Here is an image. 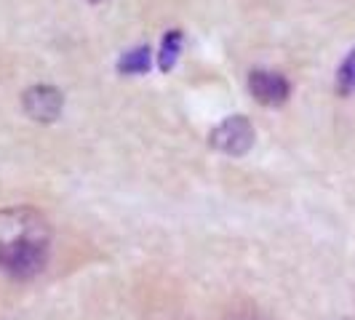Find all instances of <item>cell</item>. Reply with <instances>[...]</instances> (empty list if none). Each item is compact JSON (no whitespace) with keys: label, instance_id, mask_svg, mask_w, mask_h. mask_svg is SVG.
Segmentation results:
<instances>
[{"label":"cell","instance_id":"7a4b0ae2","mask_svg":"<svg viewBox=\"0 0 355 320\" xmlns=\"http://www.w3.org/2000/svg\"><path fill=\"white\" fill-rule=\"evenodd\" d=\"M254 139H257V131L246 115H232L209 134V144L214 150L222 155H230V158L246 155L254 147Z\"/></svg>","mask_w":355,"mask_h":320},{"label":"cell","instance_id":"9c48e42d","mask_svg":"<svg viewBox=\"0 0 355 320\" xmlns=\"http://www.w3.org/2000/svg\"><path fill=\"white\" fill-rule=\"evenodd\" d=\"M91 3H102V0H91Z\"/></svg>","mask_w":355,"mask_h":320},{"label":"cell","instance_id":"52a82bcc","mask_svg":"<svg viewBox=\"0 0 355 320\" xmlns=\"http://www.w3.org/2000/svg\"><path fill=\"white\" fill-rule=\"evenodd\" d=\"M337 94L339 96H350V94H355V48L347 53V56H345V62L339 64Z\"/></svg>","mask_w":355,"mask_h":320},{"label":"cell","instance_id":"5b68a950","mask_svg":"<svg viewBox=\"0 0 355 320\" xmlns=\"http://www.w3.org/2000/svg\"><path fill=\"white\" fill-rule=\"evenodd\" d=\"M150 70V48L139 46V48H131L118 59V72L121 75H144Z\"/></svg>","mask_w":355,"mask_h":320},{"label":"cell","instance_id":"6da1fadb","mask_svg":"<svg viewBox=\"0 0 355 320\" xmlns=\"http://www.w3.org/2000/svg\"><path fill=\"white\" fill-rule=\"evenodd\" d=\"M51 254V224L35 208H0V267L19 281L43 272Z\"/></svg>","mask_w":355,"mask_h":320},{"label":"cell","instance_id":"ba28073f","mask_svg":"<svg viewBox=\"0 0 355 320\" xmlns=\"http://www.w3.org/2000/svg\"><path fill=\"white\" fill-rule=\"evenodd\" d=\"M219 320H275V318L270 312H265L262 307H257V304H235Z\"/></svg>","mask_w":355,"mask_h":320},{"label":"cell","instance_id":"8992f818","mask_svg":"<svg viewBox=\"0 0 355 320\" xmlns=\"http://www.w3.org/2000/svg\"><path fill=\"white\" fill-rule=\"evenodd\" d=\"M179 51H182V33H179V30H168L166 37H163V46H160V53H158L160 72L174 70V64H177V59H179Z\"/></svg>","mask_w":355,"mask_h":320},{"label":"cell","instance_id":"277c9868","mask_svg":"<svg viewBox=\"0 0 355 320\" xmlns=\"http://www.w3.org/2000/svg\"><path fill=\"white\" fill-rule=\"evenodd\" d=\"M249 91L265 107H281L291 94V86L284 75L270 70H254L249 75Z\"/></svg>","mask_w":355,"mask_h":320},{"label":"cell","instance_id":"30bf717a","mask_svg":"<svg viewBox=\"0 0 355 320\" xmlns=\"http://www.w3.org/2000/svg\"><path fill=\"white\" fill-rule=\"evenodd\" d=\"M342 320H347V318H342Z\"/></svg>","mask_w":355,"mask_h":320},{"label":"cell","instance_id":"3957f363","mask_svg":"<svg viewBox=\"0 0 355 320\" xmlns=\"http://www.w3.org/2000/svg\"><path fill=\"white\" fill-rule=\"evenodd\" d=\"M21 107L27 112V118H33L35 123H53L62 115L64 96L53 86H33V89L24 91Z\"/></svg>","mask_w":355,"mask_h":320}]
</instances>
